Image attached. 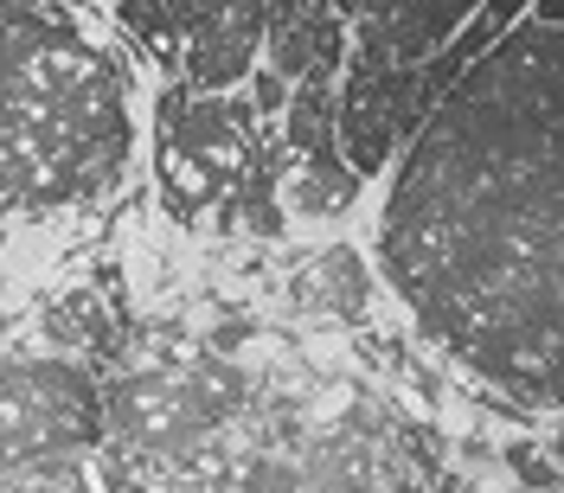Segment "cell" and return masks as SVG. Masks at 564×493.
<instances>
[{"mask_svg":"<svg viewBox=\"0 0 564 493\" xmlns=\"http://www.w3.org/2000/svg\"><path fill=\"white\" fill-rule=\"evenodd\" d=\"M379 270L527 417H564V26L520 20L391 167Z\"/></svg>","mask_w":564,"mask_h":493,"instance_id":"obj_1","label":"cell"},{"mask_svg":"<svg viewBox=\"0 0 564 493\" xmlns=\"http://www.w3.org/2000/svg\"><path fill=\"white\" fill-rule=\"evenodd\" d=\"M97 0H0V231L109 199L135 161V70Z\"/></svg>","mask_w":564,"mask_h":493,"instance_id":"obj_2","label":"cell"},{"mask_svg":"<svg viewBox=\"0 0 564 493\" xmlns=\"http://www.w3.org/2000/svg\"><path fill=\"white\" fill-rule=\"evenodd\" d=\"M263 141V116L250 103V90H225V97H193L180 84H161L154 103V199L161 211L186 224V231H225L231 238V206L250 179Z\"/></svg>","mask_w":564,"mask_h":493,"instance_id":"obj_3","label":"cell"},{"mask_svg":"<svg viewBox=\"0 0 564 493\" xmlns=\"http://www.w3.org/2000/svg\"><path fill=\"white\" fill-rule=\"evenodd\" d=\"M104 442V385L65 352L0 359V481L52 461L90 456Z\"/></svg>","mask_w":564,"mask_h":493,"instance_id":"obj_4","label":"cell"},{"mask_svg":"<svg viewBox=\"0 0 564 493\" xmlns=\"http://www.w3.org/2000/svg\"><path fill=\"white\" fill-rule=\"evenodd\" d=\"M334 84L340 77L321 70L308 84H295L289 109H282V199H289V218H308V224H334L340 211H352L359 186H366L340 154Z\"/></svg>","mask_w":564,"mask_h":493,"instance_id":"obj_5","label":"cell"},{"mask_svg":"<svg viewBox=\"0 0 564 493\" xmlns=\"http://www.w3.org/2000/svg\"><path fill=\"white\" fill-rule=\"evenodd\" d=\"M436 103L423 97V70H379L352 65L334 84V122H340V154L359 179H386L404 147L423 135Z\"/></svg>","mask_w":564,"mask_h":493,"instance_id":"obj_6","label":"cell"},{"mask_svg":"<svg viewBox=\"0 0 564 493\" xmlns=\"http://www.w3.org/2000/svg\"><path fill=\"white\" fill-rule=\"evenodd\" d=\"M180 26V90L193 97H225L245 90L250 70L263 65V20L270 0H167Z\"/></svg>","mask_w":564,"mask_h":493,"instance_id":"obj_7","label":"cell"},{"mask_svg":"<svg viewBox=\"0 0 564 493\" xmlns=\"http://www.w3.org/2000/svg\"><path fill=\"white\" fill-rule=\"evenodd\" d=\"M481 7L488 0H366L352 20L347 58L379 70H423L456 45V33Z\"/></svg>","mask_w":564,"mask_h":493,"instance_id":"obj_8","label":"cell"},{"mask_svg":"<svg viewBox=\"0 0 564 493\" xmlns=\"http://www.w3.org/2000/svg\"><path fill=\"white\" fill-rule=\"evenodd\" d=\"M352 52V26H340L321 0H270L263 20V70H276L282 84H308L321 70H347Z\"/></svg>","mask_w":564,"mask_h":493,"instance_id":"obj_9","label":"cell"},{"mask_svg":"<svg viewBox=\"0 0 564 493\" xmlns=\"http://www.w3.org/2000/svg\"><path fill=\"white\" fill-rule=\"evenodd\" d=\"M372 295H379V276L366 270V256L352 244L321 250L315 263L295 276V288H289V302L315 320H366Z\"/></svg>","mask_w":564,"mask_h":493,"instance_id":"obj_10","label":"cell"},{"mask_svg":"<svg viewBox=\"0 0 564 493\" xmlns=\"http://www.w3.org/2000/svg\"><path fill=\"white\" fill-rule=\"evenodd\" d=\"M494 456H500V468H507V481L520 493H564V474L552 468V456L539 449V436H507V442H494Z\"/></svg>","mask_w":564,"mask_h":493,"instance_id":"obj_11","label":"cell"},{"mask_svg":"<svg viewBox=\"0 0 564 493\" xmlns=\"http://www.w3.org/2000/svg\"><path fill=\"white\" fill-rule=\"evenodd\" d=\"M532 436H539V429H532ZM539 449H545V456H552V468L564 474V417H545V436H539Z\"/></svg>","mask_w":564,"mask_h":493,"instance_id":"obj_12","label":"cell"},{"mask_svg":"<svg viewBox=\"0 0 564 493\" xmlns=\"http://www.w3.org/2000/svg\"><path fill=\"white\" fill-rule=\"evenodd\" d=\"M321 7H327V13H334V20H340V26H352V20H359V7H366V0H321Z\"/></svg>","mask_w":564,"mask_h":493,"instance_id":"obj_13","label":"cell"},{"mask_svg":"<svg viewBox=\"0 0 564 493\" xmlns=\"http://www.w3.org/2000/svg\"><path fill=\"white\" fill-rule=\"evenodd\" d=\"M97 7H116V0H97Z\"/></svg>","mask_w":564,"mask_h":493,"instance_id":"obj_14","label":"cell"}]
</instances>
